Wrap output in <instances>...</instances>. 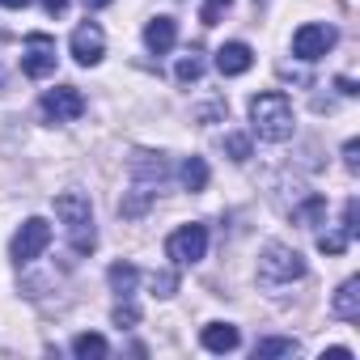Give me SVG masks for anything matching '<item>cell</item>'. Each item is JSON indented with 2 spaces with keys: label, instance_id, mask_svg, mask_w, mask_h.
Instances as JSON below:
<instances>
[{
  "label": "cell",
  "instance_id": "cell-13",
  "mask_svg": "<svg viewBox=\"0 0 360 360\" xmlns=\"http://www.w3.org/2000/svg\"><path fill=\"white\" fill-rule=\"evenodd\" d=\"M200 343H204L208 352H233V347L242 343V335H238V326H229V322H208L204 335H200Z\"/></svg>",
  "mask_w": 360,
  "mask_h": 360
},
{
  "label": "cell",
  "instance_id": "cell-20",
  "mask_svg": "<svg viewBox=\"0 0 360 360\" xmlns=\"http://www.w3.org/2000/svg\"><path fill=\"white\" fill-rule=\"evenodd\" d=\"M322 212H326V200H318V195H314V200H305V204L297 208V221H305V225H318V217H322Z\"/></svg>",
  "mask_w": 360,
  "mask_h": 360
},
{
  "label": "cell",
  "instance_id": "cell-8",
  "mask_svg": "<svg viewBox=\"0 0 360 360\" xmlns=\"http://www.w3.org/2000/svg\"><path fill=\"white\" fill-rule=\"evenodd\" d=\"M43 115H47L51 123H72V119H81V115H85L81 89H77V85H56V89H47V94H43Z\"/></svg>",
  "mask_w": 360,
  "mask_h": 360
},
{
  "label": "cell",
  "instance_id": "cell-11",
  "mask_svg": "<svg viewBox=\"0 0 360 360\" xmlns=\"http://www.w3.org/2000/svg\"><path fill=\"white\" fill-rule=\"evenodd\" d=\"M174 43H178V22H174V18H153V22L144 26V47H148V51L165 56Z\"/></svg>",
  "mask_w": 360,
  "mask_h": 360
},
{
  "label": "cell",
  "instance_id": "cell-15",
  "mask_svg": "<svg viewBox=\"0 0 360 360\" xmlns=\"http://www.w3.org/2000/svg\"><path fill=\"white\" fill-rule=\"evenodd\" d=\"M106 280H110V288H115L119 297H131V288H136V280H140V271H136L131 263H115V267L106 271Z\"/></svg>",
  "mask_w": 360,
  "mask_h": 360
},
{
  "label": "cell",
  "instance_id": "cell-31",
  "mask_svg": "<svg viewBox=\"0 0 360 360\" xmlns=\"http://www.w3.org/2000/svg\"><path fill=\"white\" fill-rule=\"evenodd\" d=\"M110 0H85V9H106Z\"/></svg>",
  "mask_w": 360,
  "mask_h": 360
},
{
  "label": "cell",
  "instance_id": "cell-3",
  "mask_svg": "<svg viewBox=\"0 0 360 360\" xmlns=\"http://www.w3.org/2000/svg\"><path fill=\"white\" fill-rule=\"evenodd\" d=\"M301 276H305V259H301L292 246H284V242L263 246V255H259V284L284 288V284H292V280H301Z\"/></svg>",
  "mask_w": 360,
  "mask_h": 360
},
{
  "label": "cell",
  "instance_id": "cell-12",
  "mask_svg": "<svg viewBox=\"0 0 360 360\" xmlns=\"http://www.w3.org/2000/svg\"><path fill=\"white\" fill-rule=\"evenodd\" d=\"M330 309H335V314H339L343 322H356V318H360V280H356V276L339 284V292H335Z\"/></svg>",
  "mask_w": 360,
  "mask_h": 360
},
{
  "label": "cell",
  "instance_id": "cell-21",
  "mask_svg": "<svg viewBox=\"0 0 360 360\" xmlns=\"http://www.w3.org/2000/svg\"><path fill=\"white\" fill-rule=\"evenodd\" d=\"M136 322H140V309L123 297V301L115 305V326H136Z\"/></svg>",
  "mask_w": 360,
  "mask_h": 360
},
{
  "label": "cell",
  "instance_id": "cell-16",
  "mask_svg": "<svg viewBox=\"0 0 360 360\" xmlns=\"http://www.w3.org/2000/svg\"><path fill=\"white\" fill-rule=\"evenodd\" d=\"M106 352H110V347H106V339H102V335H94V330H85V335H77V339H72V356H81V360H89V356H94V360H102Z\"/></svg>",
  "mask_w": 360,
  "mask_h": 360
},
{
  "label": "cell",
  "instance_id": "cell-22",
  "mask_svg": "<svg viewBox=\"0 0 360 360\" xmlns=\"http://www.w3.org/2000/svg\"><path fill=\"white\" fill-rule=\"evenodd\" d=\"M225 148L233 161H250V140L246 136H225Z\"/></svg>",
  "mask_w": 360,
  "mask_h": 360
},
{
  "label": "cell",
  "instance_id": "cell-25",
  "mask_svg": "<svg viewBox=\"0 0 360 360\" xmlns=\"http://www.w3.org/2000/svg\"><path fill=\"white\" fill-rule=\"evenodd\" d=\"M356 217H360V208H356V200H347V204H343V233H347V238H356V233H360Z\"/></svg>",
  "mask_w": 360,
  "mask_h": 360
},
{
  "label": "cell",
  "instance_id": "cell-4",
  "mask_svg": "<svg viewBox=\"0 0 360 360\" xmlns=\"http://www.w3.org/2000/svg\"><path fill=\"white\" fill-rule=\"evenodd\" d=\"M165 255L178 263V267H191L208 255V229L204 225H183V229H174L165 238Z\"/></svg>",
  "mask_w": 360,
  "mask_h": 360
},
{
  "label": "cell",
  "instance_id": "cell-10",
  "mask_svg": "<svg viewBox=\"0 0 360 360\" xmlns=\"http://www.w3.org/2000/svg\"><path fill=\"white\" fill-rule=\"evenodd\" d=\"M250 64H255V51H250L246 43H225V47L217 51L221 77H242V72H250Z\"/></svg>",
  "mask_w": 360,
  "mask_h": 360
},
{
  "label": "cell",
  "instance_id": "cell-1",
  "mask_svg": "<svg viewBox=\"0 0 360 360\" xmlns=\"http://www.w3.org/2000/svg\"><path fill=\"white\" fill-rule=\"evenodd\" d=\"M250 131L267 144H280L292 136V102L280 89H263L250 98Z\"/></svg>",
  "mask_w": 360,
  "mask_h": 360
},
{
  "label": "cell",
  "instance_id": "cell-19",
  "mask_svg": "<svg viewBox=\"0 0 360 360\" xmlns=\"http://www.w3.org/2000/svg\"><path fill=\"white\" fill-rule=\"evenodd\" d=\"M347 242H352V238H347L343 229H335V233H318V250H322V255H343Z\"/></svg>",
  "mask_w": 360,
  "mask_h": 360
},
{
  "label": "cell",
  "instance_id": "cell-18",
  "mask_svg": "<svg viewBox=\"0 0 360 360\" xmlns=\"http://www.w3.org/2000/svg\"><path fill=\"white\" fill-rule=\"evenodd\" d=\"M174 77H178V81H187V85H191V81H200V77H204V60H200L195 51H191V56H183V60H178V68H174Z\"/></svg>",
  "mask_w": 360,
  "mask_h": 360
},
{
  "label": "cell",
  "instance_id": "cell-29",
  "mask_svg": "<svg viewBox=\"0 0 360 360\" xmlns=\"http://www.w3.org/2000/svg\"><path fill=\"white\" fill-rule=\"evenodd\" d=\"M339 94H343V98H352V94H356V85H352L347 77H339Z\"/></svg>",
  "mask_w": 360,
  "mask_h": 360
},
{
  "label": "cell",
  "instance_id": "cell-27",
  "mask_svg": "<svg viewBox=\"0 0 360 360\" xmlns=\"http://www.w3.org/2000/svg\"><path fill=\"white\" fill-rule=\"evenodd\" d=\"M43 9H47L51 18H64V13H68V0H43Z\"/></svg>",
  "mask_w": 360,
  "mask_h": 360
},
{
  "label": "cell",
  "instance_id": "cell-14",
  "mask_svg": "<svg viewBox=\"0 0 360 360\" xmlns=\"http://www.w3.org/2000/svg\"><path fill=\"white\" fill-rule=\"evenodd\" d=\"M178 178H183L187 191H204L208 187V161L204 157H187L183 165H178Z\"/></svg>",
  "mask_w": 360,
  "mask_h": 360
},
{
  "label": "cell",
  "instance_id": "cell-28",
  "mask_svg": "<svg viewBox=\"0 0 360 360\" xmlns=\"http://www.w3.org/2000/svg\"><path fill=\"white\" fill-rule=\"evenodd\" d=\"M322 360H352V352H347V347H326Z\"/></svg>",
  "mask_w": 360,
  "mask_h": 360
},
{
  "label": "cell",
  "instance_id": "cell-26",
  "mask_svg": "<svg viewBox=\"0 0 360 360\" xmlns=\"http://www.w3.org/2000/svg\"><path fill=\"white\" fill-rule=\"evenodd\" d=\"M356 153H360V144H356V140H347V144H343V165H347V169H356V165H360V157H356Z\"/></svg>",
  "mask_w": 360,
  "mask_h": 360
},
{
  "label": "cell",
  "instance_id": "cell-17",
  "mask_svg": "<svg viewBox=\"0 0 360 360\" xmlns=\"http://www.w3.org/2000/svg\"><path fill=\"white\" fill-rule=\"evenodd\" d=\"M255 356H259V360H271V356H297V339H259V343H255Z\"/></svg>",
  "mask_w": 360,
  "mask_h": 360
},
{
  "label": "cell",
  "instance_id": "cell-5",
  "mask_svg": "<svg viewBox=\"0 0 360 360\" xmlns=\"http://www.w3.org/2000/svg\"><path fill=\"white\" fill-rule=\"evenodd\" d=\"M47 246H51V225H47L43 217H30V221L13 233V242H9V250H13V263H18V267H22V263H34Z\"/></svg>",
  "mask_w": 360,
  "mask_h": 360
},
{
  "label": "cell",
  "instance_id": "cell-23",
  "mask_svg": "<svg viewBox=\"0 0 360 360\" xmlns=\"http://www.w3.org/2000/svg\"><path fill=\"white\" fill-rule=\"evenodd\" d=\"M229 5H233V0H204V26H217Z\"/></svg>",
  "mask_w": 360,
  "mask_h": 360
},
{
  "label": "cell",
  "instance_id": "cell-2",
  "mask_svg": "<svg viewBox=\"0 0 360 360\" xmlns=\"http://www.w3.org/2000/svg\"><path fill=\"white\" fill-rule=\"evenodd\" d=\"M56 217L64 221V233H68V246L77 255H89L98 246V233H94V208L81 191H64L56 195Z\"/></svg>",
  "mask_w": 360,
  "mask_h": 360
},
{
  "label": "cell",
  "instance_id": "cell-30",
  "mask_svg": "<svg viewBox=\"0 0 360 360\" xmlns=\"http://www.w3.org/2000/svg\"><path fill=\"white\" fill-rule=\"evenodd\" d=\"M0 5H5V9H26L30 0H0Z\"/></svg>",
  "mask_w": 360,
  "mask_h": 360
},
{
  "label": "cell",
  "instance_id": "cell-6",
  "mask_svg": "<svg viewBox=\"0 0 360 360\" xmlns=\"http://www.w3.org/2000/svg\"><path fill=\"white\" fill-rule=\"evenodd\" d=\"M335 26H322V22H305L297 34H292V56L297 60H305V64H314V60H322L330 47H335Z\"/></svg>",
  "mask_w": 360,
  "mask_h": 360
},
{
  "label": "cell",
  "instance_id": "cell-24",
  "mask_svg": "<svg viewBox=\"0 0 360 360\" xmlns=\"http://www.w3.org/2000/svg\"><path fill=\"white\" fill-rule=\"evenodd\" d=\"M174 288H178V276H174V271L153 276V292H157V297H174Z\"/></svg>",
  "mask_w": 360,
  "mask_h": 360
},
{
  "label": "cell",
  "instance_id": "cell-9",
  "mask_svg": "<svg viewBox=\"0 0 360 360\" xmlns=\"http://www.w3.org/2000/svg\"><path fill=\"white\" fill-rule=\"evenodd\" d=\"M72 60L81 64V68H94V64H102V56H106V34H102V26L98 22H81L77 30H72Z\"/></svg>",
  "mask_w": 360,
  "mask_h": 360
},
{
  "label": "cell",
  "instance_id": "cell-7",
  "mask_svg": "<svg viewBox=\"0 0 360 360\" xmlns=\"http://www.w3.org/2000/svg\"><path fill=\"white\" fill-rule=\"evenodd\" d=\"M56 39L51 34H30L26 39V47H22V72L26 77H34V81H43V77H51L56 72Z\"/></svg>",
  "mask_w": 360,
  "mask_h": 360
}]
</instances>
